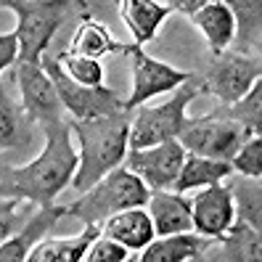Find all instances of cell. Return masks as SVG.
I'll list each match as a JSON object with an SVG mask.
<instances>
[{"instance_id": "obj_13", "label": "cell", "mask_w": 262, "mask_h": 262, "mask_svg": "<svg viewBox=\"0 0 262 262\" xmlns=\"http://www.w3.org/2000/svg\"><path fill=\"white\" fill-rule=\"evenodd\" d=\"M262 257V241L259 230L233 220L223 236L209 238L207 249L202 252V262H259Z\"/></svg>"}, {"instance_id": "obj_11", "label": "cell", "mask_w": 262, "mask_h": 262, "mask_svg": "<svg viewBox=\"0 0 262 262\" xmlns=\"http://www.w3.org/2000/svg\"><path fill=\"white\" fill-rule=\"evenodd\" d=\"M13 80L19 82V93H21V109L32 122H56L64 119V103L58 98V90L48 72L42 69L37 61H21L16 58L13 64Z\"/></svg>"}, {"instance_id": "obj_15", "label": "cell", "mask_w": 262, "mask_h": 262, "mask_svg": "<svg viewBox=\"0 0 262 262\" xmlns=\"http://www.w3.org/2000/svg\"><path fill=\"white\" fill-rule=\"evenodd\" d=\"M148 217L157 236H169V233H183L191 228V204L180 191H151L148 193Z\"/></svg>"}, {"instance_id": "obj_3", "label": "cell", "mask_w": 262, "mask_h": 262, "mask_svg": "<svg viewBox=\"0 0 262 262\" xmlns=\"http://www.w3.org/2000/svg\"><path fill=\"white\" fill-rule=\"evenodd\" d=\"M0 6L16 13L19 58L35 64L42 53H48V45L67 21L93 16L88 0H0Z\"/></svg>"}, {"instance_id": "obj_28", "label": "cell", "mask_w": 262, "mask_h": 262, "mask_svg": "<svg viewBox=\"0 0 262 262\" xmlns=\"http://www.w3.org/2000/svg\"><path fill=\"white\" fill-rule=\"evenodd\" d=\"M37 204L21 202V199H0V244L11 238L16 230L32 217Z\"/></svg>"}, {"instance_id": "obj_1", "label": "cell", "mask_w": 262, "mask_h": 262, "mask_svg": "<svg viewBox=\"0 0 262 262\" xmlns=\"http://www.w3.org/2000/svg\"><path fill=\"white\" fill-rule=\"evenodd\" d=\"M45 146L24 167H0V199H21L37 207H51L61 191L72 186L77 169V148L67 119L45 122Z\"/></svg>"}, {"instance_id": "obj_2", "label": "cell", "mask_w": 262, "mask_h": 262, "mask_svg": "<svg viewBox=\"0 0 262 262\" xmlns=\"http://www.w3.org/2000/svg\"><path fill=\"white\" fill-rule=\"evenodd\" d=\"M133 112L119 109L93 119H72V133L80 143V162H77L72 191L82 193L101 180L109 169L119 167L127 154V135H130Z\"/></svg>"}, {"instance_id": "obj_18", "label": "cell", "mask_w": 262, "mask_h": 262, "mask_svg": "<svg viewBox=\"0 0 262 262\" xmlns=\"http://www.w3.org/2000/svg\"><path fill=\"white\" fill-rule=\"evenodd\" d=\"M35 146V122L21 109V101H16L6 82H0V154L8 148H32Z\"/></svg>"}, {"instance_id": "obj_9", "label": "cell", "mask_w": 262, "mask_h": 262, "mask_svg": "<svg viewBox=\"0 0 262 262\" xmlns=\"http://www.w3.org/2000/svg\"><path fill=\"white\" fill-rule=\"evenodd\" d=\"M125 56L130 58V67H133V93L125 98L127 112L148 103L151 98H157L162 93H172V90L180 82H186L188 74H191V72L169 67L159 58H151L143 51V45H135V42L125 45Z\"/></svg>"}, {"instance_id": "obj_8", "label": "cell", "mask_w": 262, "mask_h": 262, "mask_svg": "<svg viewBox=\"0 0 262 262\" xmlns=\"http://www.w3.org/2000/svg\"><path fill=\"white\" fill-rule=\"evenodd\" d=\"M262 77V61L254 53H238V51H223L212 56V64L207 69L204 90L212 93L223 106L238 101Z\"/></svg>"}, {"instance_id": "obj_5", "label": "cell", "mask_w": 262, "mask_h": 262, "mask_svg": "<svg viewBox=\"0 0 262 262\" xmlns=\"http://www.w3.org/2000/svg\"><path fill=\"white\" fill-rule=\"evenodd\" d=\"M204 90V80L202 74H188L186 82H180L169 101L159 103V106H138L133 109V119H130V135H127V148H146L154 143L169 141L178 138L180 130L186 127L188 114L186 109L191 106V101H196Z\"/></svg>"}, {"instance_id": "obj_29", "label": "cell", "mask_w": 262, "mask_h": 262, "mask_svg": "<svg viewBox=\"0 0 262 262\" xmlns=\"http://www.w3.org/2000/svg\"><path fill=\"white\" fill-rule=\"evenodd\" d=\"M230 169L246 178H259L262 175V138L252 135L238 146V151L230 157Z\"/></svg>"}, {"instance_id": "obj_27", "label": "cell", "mask_w": 262, "mask_h": 262, "mask_svg": "<svg viewBox=\"0 0 262 262\" xmlns=\"http://www.w3.org/2000/svg\"><path fill=\"white\" fill-rule=\"evenodd\" d=\"M61 61L64 72L80 85H103V64L101 58H88V56H74L69 51H61L56 56Z\"/></svg>"}, {"instance_id": "obj_32", "label": "cell", "mask_w": 262, "mask_h": 262, "mask_svg": "<svg viewBox=\"0 0 262 262\" xmlns=\"http://www.w3.org/2000/svg\"><path fill=\"white\" fill-rule=\"evenodd\" d=\"M209 3H214V0H167V8L183 13V16H191V13H196L199 8H204Z\"/></svg>"}, {"instance_id": "obj_17", "label": "cell", "mask_w": 262, "mask_h": 262, "mask_svg": "<svg viewBox=\"0 0 262 262\" xmlns=\"http://www.w3.org/2000/svg\"><path fill=\"white\" fill-rule=\"evenodd\" d=\"M114 6L119 11V19L130 29L135 45L151 42L157 37L162 21L172 13L167 3H159V0H114Z\"/></svg>"}, {"instance_id": "obj_31", "label": "cell", "mask_w": 262, "mask_h": 262, "mask_svg": "<svg viewBox=\"0 0 262 262\" xmlns=\"http://www.w3.org/2000/svg\"><path fill=\"white\" fill-rule=\"evenodd\" d=\"M16 58H19V37L16 29H13V32L0 35V74L16 64Z\"/></svg>"}, {"instance_id": "obj_25", "label": "cell", "mask_w": 262, "mask_h": 262, "mask_svg": "<svg viewBox=\"0 0 262 262\" xmlns=\"http://www.w3.org/2000/svg\"><path fill=\"white\" fill-rule=\"evenodd\" d=\"M233 169L230 162H217V159H207V157H196V154H186V159L180 164V172L172 183V191H193V188H204L212 183H223Z\"/></svg>"}, {"instance_id": "obj_21", "label": "cell", "mask_w": 262, "mask_h": 262, "mask_svg": "<svg viewBox=\"0 0 262 262\" xmlns=\"http://www.w3.org/2000/svg\"><path fill=\"white\" fill-rule=\"evenodd\" d=\"M127 42L114 40V35L106 29L103 24H98L93 16L77 21L74 32L69 37V53L74 56H88V58H103L112 53H125Z\"/></svg>"}, {"instance_id": "obj_10", "label": "cell", "mask_w": 262, "mask_h": 262, "mask_svg": "<svg viewBox=\"0 0 262 262\" xmlns=\"http://www.w3.org/2000/svg\"><path fill=\"white\" fill-rule=\"evenodd\" d=\"M183 159H186V148L178 143V138H169L146 148H127L122 164L141 178L148 191H167L172 188Z\"/></svg>"}, {"instance_id": "obj_14", "label": "cell", "mask_w": 262, "mask_h": 262, "mask_svg": "<svg viewBox=\"0 0 262 262\" xmlns=\"http://www.w3.org/2000/svg\"><path fill=\"white\" fill-rule=\"evenodd\" d=\"M58 220H64V207L51 204V207H37L16 233L0 244V262H21L29 257L32 246L56 228Z\"/></svg>"}, {"instance_id": "obj_19", "label": "cell", "mask_w": 262, "mask_h": 262, "mask_svg": "<svg viewBox=\"0 0 262 262\" xmlns=\"http://www.w3.org/2000/svg\"><path fill=\"white\" fill-rule=\"evenodd\" d=\"M207 236H199L193 230L183 233H169V236H154L146 246L143 254L138 257L141 262H188V259H202V252L207 249Z\"/></svg>"}, {"instance_id": "obj_22", "label": "cell", "mask_w": 262, "mask_h": 262, "mask_svg": "<svg viewBox=\"0 0 262 262\" xmlns=\"http://www.w3.org/2000/svg\"><path fill=\"white\" fill-rule=\"evenodd\" d=\"M236 21L233 51L259 56L262 40V0H223Z\"/></svg>"}, {"instance_id": "obj_12", "label": "cell", "mask_w": 262, "mask_h": 262, "mask_svg": "<svg viewBox=\"0 0 262 262\" xmlns=\"http://www.w3.org/2000/svg\"><path fill=\"white\" fill-rule=\"evenodd\" d=\"M191 228L193 233L217 238L233 225L236 212H233V199L225 183H212L204 186L202 191H196L191 199Z\"/></svg>"}, {"instance_id": "obj_6", "label": "cell", "mask_w": 262, "mask_h": 262, "mask_svg": "<svg viewBox=\"0 0 262 262\" xmlns=\"http://www.w3.org/2000/svg\"><path fill=\"white\" fill-rule=\"evenodd\" d=\"M40 64L53 80V85L58 90V98H61V103H64V112H69L74 119H93V117H103V114L125 109V101L119 98V93L114 88L74 82L64 72V67H61V61L56 56L42 53Z\"/></svg>"}, {"instance_id": "obj_7", "label": "cell", "mask_w": 262, "mask_h": 262, "mask_svg": "<svg viewBox=\"0 0 262 262\" xmlns=\"http://www.w3.org/2000/svg\"><path fill=\"white\" fill-rule=\"evenodd\" d=\"M246 130L236 125L233 119H228L217 112L207 117H188L186 127L180 130L178 143L186 148V154L196 157L217 159V162H230V157L238 151V146L246 141Z\"/></svg>"}, {"instance_id": "obj_20", "label": "cell", "mask_w": 262, "mask_h": 262, "mask_svg": "<svg viewBox=\"0 0 262 262\" xmlns=\"http://www.w3.org/2000/svg\"><path fill=\"white\" fill-rule=\"evenodd\" d=\"M191 21L199 32L204 35L207 45L212 56H217L223 51H228L233 45V35H236V21L230 8L223 3V0H214V3L199 8L196 13H191Z\"/></svg>"}, {"instance_id": "obj_30", "label": "cell", "mask_w": 262, "mask_h": 262, "mask_svg": "<svg viewBox=\"0 0 262 262\" xmlns=\"http://www.w3.org/2000/svg\"><path fill=\"white\" fill-rule=\"evenodd\" d=\"M82 259L85 262H125L127 259V249L122 244H117L114 238L98 233L93 241H90Z\"/></svg>"}, {"instance_id": "obj_16", "label": "cell", "mask_w": 262, "mask_h": 262, "mask_svg": "<svg viewBox=\"0 0 262 262\" xmlns=\"http://www.w3.org/2000/svg\"><path fill=\"white\" fill-rule=\"evenodd\" d=\"M101 233L114 238L117 244H122L127 252H141L157 236L146 207H130V209L114 212L112 217H106L101 223Z\"/></svg>"}, {"instance_id": "obj_24", "label": "cell", "mask_w": 262, "mask_h": 262, "mask_svg": "<svg viewBox=\"0 0 262 262\" xmlns=\"http://www.w3.org/2000/svg\"><path fill=\"white\" fill-rule=\"evenodd\" d=\"M225 186L233 199L236 220L252 225L254 230H262V186L259 178H246L238 172H230L225 178Z\"/></svg>"}, {"instance_id": "obj_26", "label": "cell", "mask_w": 262, "mask_h": 262, "mask_svg": "<svg viewBox=\"0 0 262 262\" xmlns=\"http://www.w3.org/2000/svg\"><path fill=\"white\" fill-rule=\"evenodd\" d=\"M214 112L233 119L236 125H241L246 130V135H259V130H262V82L257 80L238 101L220 106Z\"/></svg>"}, {"instance_id": "obj_4", "label": "cell", "mask_w": 262, "mask_h": 262, "mask_svg": "<svg viewBox=\"0 0 262 262\" xmlns=\"http://www.w3.org/2000/svg\"><path fill=\"white\" fill-rule=\"evenodd\" d=\"M148 188L146 183L138 178L135 172L125 164H119L109 169L101 180H96L88 191H82L72 204H61L64 207V217L80 220L82 225H98L112 217L114 212L130 209V207H146L148 202Z\"/></svg>"}, {"instance_id": "obj_23", "label": "cell", "mask_w": 262, "mask_h": 262, "mask_svg": "<svg viewBox=\"0 0 262 262\" xmlns=\"http://www.w3.org/2000/svg\"><path fill=\"white\" fill-rule=\"evenodd\" d=\"M101 233L98 225H85V230L80 236H72V238H40L32 252H29V262H82L85 252L90 241Z\"/></svg>"}]
</instances>
